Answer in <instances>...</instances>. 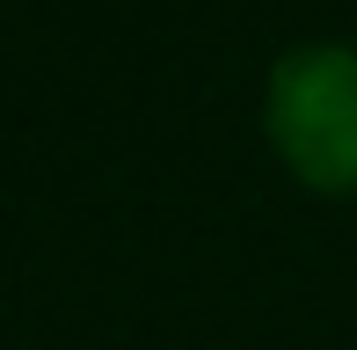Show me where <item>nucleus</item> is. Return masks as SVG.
Here are the masks:
<instances>
[{
	"instance_id": "obj_1",
	"label": "nucleus",
	"mask_w": 357,
	"mask_h": 350,
	"mask_svg": "<svg viewBox=\"0 0 357 350\" xmlns=\"http://www.w3.org/2000/svg\"><path fill=\"white\" fill-rule=\"evenodd\" d=\"M263 132L306 190H357V44H291L263 81Z\"/></svg>"
}]
</instances>
